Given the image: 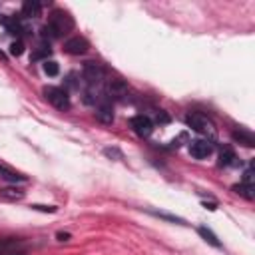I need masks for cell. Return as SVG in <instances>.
Masks as SVG:
<instances>
[{"mask_svg":"<svg viewBox=\"0 0 255 255\" xmlns=\"http://www.w3.org/2000/svg\"><path fill=\"white\" fill-rule=\"evenodd\" d=\"M185 124H187L193 131H197L199 135H203V137L209 139V141H213L215 135H217V129H215L213 122H211L205 114H201V112H191V114H187V116H185Z\"/></svg>","mask_w":255,"mask_h":255,"instance_id":"1","label":"cell"},{"mask_svg":"<svg viewBox=\"0 0 255 255\" xmlns=\"http://www.w3.org/2000/svg\"><path fill=\"white\" fill-rule=\"evenodd\" d=\"M46 28L50 30V34H52L54 38H60V36L68 34V32L74 28V18H72L68 12H64V10H54V12L50 14V18H48Z\"/></svg>","mask_w":255,"mask_h":255,"instance_id":"2","label":"cell"},{"mask_svg":"<svg viewBox=\"0 0 255 255\" xmlns=\"http://www.w3.org/2000/svg\"><path fill=\"white\" fill-rule=\"evenodd\" d=\"M44 96L56 110H62V112L70 110V96L64 88H54V86L44 88Z\"/></svg>","mask_w":255,"mask_h":255,"instance_id":"3","label":"cell"},{"mask_svg":"<svg viewBox=\"0 0 255 255\" xmlns=\"http://www.w3.org/2000/svg\"><path fill=\"white\" fill-rule=\"evenodd\" d=\"M82 76H84V80L94 88L96 84H100V82L106 78V70H104V66L98 64V62H86V64H84V70H82Z\"/></svg>","mask_w":255,"mask_h":255,"instance_id":"4","label":"cell"},{"mask_svg":"<svg viewBox=\"0 0 255 255\" xmlns=\"http://www.w3.org/2000/svg\"><path fill=\"white\" fill-rule=\"evenodd\" d=\"M129 126H131V129H133V133L139 135V137H149L151 131H153V122H151L147 116H143V114L133 116V118L129 120Z\"/></svg>","mask_w":255,"mask_h":255,"instance_id":"5","label":"cell"},{"mask_svg":"<svg viewBox=\"0 0 255 255\" xmlns=\"http://www.w3.org/2000/svg\"><path fill=\"white\" fill-rule=\"evenodd\" d=\"M88 48H90V42L84 36H72L64 42V52L72 56H82L88 52Z\"/></svg>","mask_w":255,"mask_h":255,"instance_id":"6","label":"cell"},{"mask_svg":"<svg viewBox=\"0 0 255 255\" xmlns=\"http://www.w3.org/2000/svg\"><path fill=\"white\" fill-rule=\"evenodd\" d=\"M213 141H209V139H193L191 143H189V153H191V157H195V159H205V157H209L211 153H213Z\"/></svg>","mask_w":255,"mask_h":255,"instance_id":"7","label":"cell"},{"mask_svg":"<svg viewBox=\"0 0 255 255\" xmlns=\"http://www.w3.org/2000/svg\"><path fill=\"white\" fill-rule=\"evenodd\" d=\"M0 22H2L4 28H6L10 34H14V36H20L22 32H26V28H24L22 22H20V18H16V16H2Z\"/></svg>","mask_w":255,"mask_h":255,"instance_id":"8","label":"cell"},{"mask_svg":"<svg viewBox=\"0 0 255 255\" xmlns=\"http://www.w3.org/2000/svg\"><path fill=\"white\" fill-rule=\"evenodd\" d=\"M237 163H239V161H237V155H235L233 147H231V145H223V147L219 149V165L229 167V165H237Z\"/></svg>","mask_w":255,"mask_h":255,"instance_id":"9","label":"cell"},{"mask_svg":"<svg viewBox=\"0 0 255 255\" xmlns=\"http://www.w3.org/2000/svg\"><path fill=\"white\" fill-rule=\"evenodd\" d=\"M0 177H2V179H6V181H12V183L26 181V175H24V173H20V171H16V169L8 167L6 163H0Z\"/></svg>","mask_w":255,"mask_h":255,"instance_id":"10","label":"cell"},{"mask_svg":"<svg viewBox=\"0 0 255 255\" xmlns=\"http://www.w3.org/2000/svg\"><path fill=\"white\" fill-rule=\"evenodd\" d=\"M96 118H98V122L110 126V124L114 122V108H112L110 104H100V106L96 108Z\"/></svg>","mask_w":255,"mask_h":255,"instance_id":"11","label":"cell"},{"mask_svg":"<svg viewBox=\"0 0 255 255\" xmlns=\"http://www.w3.org/2000/svg\"><path fill=\"white\" fill-rule=\"evenodd\" d=\"M40 12H42V4H40L38 0H26V2L22 4V14H24L26 18H38Z\"/></svg>","mask_w":255,"mask_h":255,"instance_id":"12","label":"cell"},{"mask_svg":"<svg viewBox=\"0 0 255 255\" xmlns=\"http://www.w3.org/2000/svg\"><path fill=\"white\" fill-rule=\"evenodd\" d=\"M0 197L6 199V201H18V199L24 197V189H20V187H2Z\"/></svg>","mask_w":255,"mask_h":255,"instance_id":"13","label":"cell"},{"mask_svg":"<svg viewBox=\"0 0 255 255\" xmlns=\"http://www.w3.org/2000/svg\"><path fill=\"white\" fill-rule=\"evenodd\" d=\"M108 92L112 96H124L128 92V86H126L124 80H110L108 82Z\"/></svg>","mask_w":255,"mask_h":255,"instance_id":"14","label":"cell"},{"mask_svg":"<svg viewBox=\"0 0 255 255\" xmlns=\"http://www.w3.org/2000/svg\"><path fill=\"white\" fill-rule=\"evenodd\" d=\"M233 139L235 141H239V143H243V145H247V147H251L253 145V135L249 133V131H245V129H235L233 131Z\"/></svg>","mask_w":255,"mask_h":255,"instance_id":"15","label":"cell"},{"mask_svg":"<svg viewBox=\"0 0 255 255\" xmlns=\"http://www.w3.org/2000/svg\"><path fill=\"white\" fill-rule=\"evenodd\" d=\"M233 191H235V193H239L241 197L249 199V201L255 197V187H253V185H247V183H239V185H233Z\"/></svg>","mask_w":255,"mask_h":255,"instance_id":"16","label":"cell"},{"mask_svg":"<svg viewBox=\"0 0 255 255\" xmlns=\"http://www.w3.org/2000/svg\"><path fill=\"white\" fill-rule=\"evenodd\" d=\"M197 233H199V235H201L209 245H213V247H221V243L217 241V237H215V233H213L211 229H207V227H199V229H197Z\"/></svg>","mask_w":255,"mask_h":255,"instance_id":"17","label":"cell"},{"mask_svg":"<svg viewBox=\"0 0 255 255\" xmlns=\"http://www.w3.org/2000/svg\"><path fill=\"white\" fill-rule=\"evenodd\" d=\"M48 56H50V48H46V46H42V48H38V50H34L32 52V60L36 62V60H48Z\"/></svg>","mask_w":255,"mask_h":255,"instance_id":"18","label":"cell"},{"mask_svg":"<svg viewBox=\"0 0 255 255\" xmlns=\"http://www.w3.org/2000/svg\"><path fill=\"white\" fill-rule=\"evenodd\" d=\"M44 72H46L48 76H58L60 68H58V64H56L54 60H46V62H44Z\"/></svg>","mask_w":255,"mask_h":255,"instance_id":"19","label":"cell"},{"mask_svg":"<svg viewBox=\"0 0 255 255\" xmlns=\"http://www.w3.org/2000/svg\"><path fill=\"white\" fill-rule=\"evenodd\" d=\"M22 52H24V42L18 38L16 42H12V44H10V54H12V56H20Z\"/></svg>","mask_w":255,"mask_h":255,"instance_id":"20","label":"cell"},{"mask_svg":"<svg viewBox=\"0 0 255 255\" xmlns=\"http://www.w3.org/2000/svg\"><path fill=\"white\" fill-rule=\"evenodd\" d=\"M253 167H247L245 169V173H243V181L241 183H247V185H253Z\"/></svg>","mask_w":255,"mask_h":255,"instance_id":"21","label":"cell"},{"mask_svg":"<svg viewBox=\"0 0 255 255\" xmlns=\"http://www.w3.org/2000/svg\"><path fill=\"white\" fill-rule=\"evenodd\" d=\"M155 215H159V217H163V219H169V221H181L179 217H175V215H167V213H155Z\"/></svg>","mask_w":255,"mask_h":255,"instance_id":"22","label":"cell"},{"mask_svg":"<svg viewBox=\"0 0 255 255\" xmlns=\"http://www.w3.org/2000/svg\"><path fill=\"white\" fill-rule=\"evenodd\" d=\"M34 209H40V211H50V213H54L56 211V207H44V205H32Z\"/></svg>","mask_w":255,"mask_h":255,"instance_id":"23","label":"cell"},{"mask_svg":"<svg viewBox=\"0 0 255 255\" xmlns=\"http://www.w3.org/2000/svg\"><path fill=\"white\" fill-rule=\"evenodd\" d=\"M58 239L60 241H68L70 239V233H58Z\"/></svg>","mask_w":255,"mask_h":255,"instance_id":"24","label":"cell"}]
</instances>
